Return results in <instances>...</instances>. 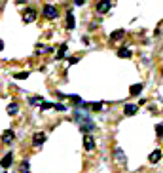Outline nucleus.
Listing matches in <instances>:
<instances>
[{
	"instance_id": "1",
	"label": "nucleus",
	"mask_w": 163,
	"mask_h": 173,
	"mask_svg": "<svg viewBox=\"0 0 163 173\" xmlns=\"http://www.w3.org/2000/svg\"><path fill=\"white\" fill-rule=\"evenodd\" d=\"M42 15L46 19H55V17H57V8L51 6V4H46L44 10H42Z\"/></svg>"
},
{
	"instance_id": "2",
	"label": "nucleus",
	"mask_w": 163,
	"mask_h": 173,
	"mask_svg": "<svg viewBox=\"0 0 163 173\" xmlns=\"http://www.w3.org/2000/svg\"><path fill=\"white\" fill-rule=\"evenodd\" d=\"M23 21H25V23H32V21H36V10H34V8H25Z\"/></svg>"
},
{
	"instance_id": "3",
	"label": "nucleus",
	"mask_w": 163,
	"mask_h": 173,
	"mask_svg": "<svg viewBox=\"0 0 163 173\" xmlns=\"http://www.w3.org/2000/svg\"><path fill=\"white\" fill-rule=\"evenodd\" d=\"M110 8H112L110 0H99V2H97V12H99V13H106Z\"/></svg>"
},
{
	"instance_id": "4",
	"label": "nucleus",
	"mask_w": 163,
	"mask_h": 173,
	"mask_svg": "<svg viewBox=\"0 0 163 173\" xmlns=\"http://www.w3.org/2000/svg\"><path fill=\"white\" fill-rule=\"evenodd\" d=\"M84 148L85 150H93L95 148V141H93L91 135H85V137H84Z\"/></svg>"
},
{
	"instance_id": "5",
	"label": "nucleus",
	"mask_w": 163,
	"mask_h": 173,
	"mask_svg": "<svg viewBox=\"0 0 163 173\" xmlns=\"http://www.w3.org/2000/svg\"><path fill=\"white\" fill-rule=\"evenodd\" d=\"M13 137H15V133L12 131V129H8V131L2 133V143H4V145H10V143L13 141Z\"/></svg>"
},
{
	"instance_id": "6",
	"label": "nucleus",
	"mask_w": 163,
	"mask_h": 173,
	"mask_svg": "<svg viewBox=\"0 0 163 173\" xmlns=\"http://www.w3.org/2000/svg\"><path fill=\"white\" fill-rule=\"evenodd\" d=\"M12 164H13V156H12V154H6L2 160H0V166H2L4 169H8V167L12 166Z\"/></svg>"
},
{
	"instance_id": "7",
	"label": "nucleus",
	"mask_w": 163,
	"mask_h": 173,
	"mask_svg": "<svg viewBox=\"0 0 163 173\" xmlns=\"http://www.w3.org/2000/svg\"><path fill=\"white\" fill-rule=\"evenodd\" d=\"M46 141V133H34V137H32V145L34 146H40Z\"/></svg>"
},
{
	"instance_id": "8",
	"label": "nucleus",
	"mask_w": 163,
	"mask_h": 173,
	"mask_svg": "<svg viewBox=\"0 0 163 173\" xmlns=\"http://www.w3.org/2000/svg\"><path fill=\"white\" fill-rule=\"evenodd\" d=\"M114 156L118 158V162H121V164H125V154H123V150H121L120 146H116V148H114Z\"/></svg>"
},
{
	"instance_id": "9",
	"label": "nucleus",
	"mask_w": 163,
	"mask_h": 173,
	"mask_svg": "<svg viewBox=\"0 0 163 173\" xmlns=\"http://www.w3.org/2000/svg\"><path fill=\"white\" fill-rule=\"evenodd\" d=\"M123 36H125V30H123V29H118V30H114V33L110 34V38H112V40H121Z\"/></svg>"
},
{
	"instance_id": "10",
	"label": "nucleus",
	"mask_w": 163,
	"mask_h": 173,
	"mask_svg": "<svg viewBox=\"0 0 163 173\" xmlns=\"http://www.w3.org/2000/svg\"><path fill=\"white\" fill-rule=\"evenodd\" d=\"M159 160H161V150H154V152L150 154V162L152 164H157Z\"/></svg>"
},
{
	"instance_id": "11",
	"label": "nucleus",
	"mask_w": 163,
	"mask_h": 173,
	"mask_svg": "<svg viewBox=\"0 0 163 173\" xmlns=\"http://www.w3.org/2000/svg\"><path fill=\"white\" fill-rule=\"evenodd\" d=\"M137 105H125V114L127 116H133V114H137Z\"/></svg>"
},
{
	"instance_id": "12",
	"label": "nucleus",
	"mask_w": 163,
	"mask_h": 173,
	"mask_svg": "<svg viewBox=\"0 0 163 173\" xmlns=\"http://www.w3.org/2000/svg\"><path fill=\"white\" fill-rule=\"evenodd\" d=\"M118 55L121 57V59H129V57H131V50H127V48H120V50H118Z\"/></svg>"
},
{
	"instance_id": "13",
	"label": "nucleus",
	"mask_w": 163,
	"mask_h": 173,
	"mask_svg": "<svg viewBox=\"0 0 163 173\" xmlns=\"http://www.w3.org/2000/svg\"><path fill=\"white\" fill-rule=\"evenodd\" d=\"M131 95H140V91H142V84H135V86H131Z\"/></svg>"
},
{
	"instance_id": "14",
	"label": "nucleus",
	"mask_w": 163,
	"mask_h": 173,
	"mask_svg": "<svg viewBox=\"0 0 163 173\" xmlns=\"http://www.w3.org/2000/svg\"><path fill=\"white\" fill-rule=\"evenodd\" d=\"M8 112L12 114V116H13V114H17V112H19V105H17V103H10V105H8Z\"/></svg>"
},
{
	"instance_id": "15",
	"label": "nucleus",
	"mask_w": 163,
	"mask_h": 173,
	"mask_svg": "<svg viewBox=\"0 0 163 173\" xmlns=\"http://www.w3.org/2000/svg\"><path fill=\"white\" fill-rule=\"evenodd\" d=\"M49 51H53V48H48V46H38V48H36V53H38V55L49 53Z\"/></svg>"
},
{
	"instance_id": "16",
	"label": "nucleus",
	"mask_w": 163,
	"mask_h": 173,
	"mask_svg": "<svg viewBox=\"0 0 163 173\" xmlns=\"http://www.w3.org/2000/svg\"><path fill=\"white\" fill-rule=\"evenodd\" d=\"M76 27V21H74V15L68 13L67 15V29H74Z\"/></svg>"
},
{
	"instance_id": "17",
	"label": "nucleus",
	"mask_w": 163,
	"mask_h": 173,
	"mask_svg": "<svg viewBox=\"0 0 163 173\" xmlns=\"http://www.w3.org/2000/svg\"><path fill=\"white\" fill-rule=\"evenodd\" d=\"M21 173H30V164H29V160H23V162H21Z\"/></svg>"
},
{
	"instance_id": "18",
	"label": "nucleus",
	"mask_w": 163,
	"mask_h": 173,
	"mask_svg": "<svg viewBox=\"0 0 163 173\" xmlns=\"http://www.w3.org/2000/svg\"><path fill=\"white\" fill-rule=\"evenodd\" d=\"M13 78H15V80H27V78H29V72H27V71H25V72H15Z\"/></svg>"
},
{
	"instance_id": "19",
	"label": "nucleus",
	"mask_w": 163,
	"mask_h": 173,
	"mask_svg": "<svg viewBox=\"0 0 163 173\" xmlns=\"http://www.w3.org/2000/svg\"><path fill=\"white\" fill-rule=\"evenodd\" d=\"M55 103H49V101H42L40 103V111H48V108H53Z\"/></svg>"
},
{
	"instance_id": "20",
	"label": "nucleus",
	"mask_w": 163,
	"mask_h": 173,
	"mask_svg": "<svg viewBox=\"0 0 163 173\" xmlns=\"http://www.w3.org/2000/svg\"><path fill=\"white\" fill-rule=\"evenodd\" d=\"M65 53H67V44H63V46L59 48V51H57V59H63Z\"/></svg>"
},
{
	"instance_id": "21",
	"label": "nucleus",
	"mask_w": 163,
	"mask_h": 173,
	"mask_svg": "<svg viewBox=\"0 0 163 173\" xmlns=\"http://www.w3.org/2000/svg\"><path fill=\"white\" fill-rule=\"evenodd\" d=\"M42 101H44V99H42V97H38V95H34V97H30V99H29V103H30V105H40Z\"/></svg>"
},
{
	"instance_id": "22",
	"label": "nucleus",
	"mask_w": 163,
	"mask_h": 173,
	"mask_svg": "<svg viewBox=\"0 0 163 173\" xmlns=\"http://www.w3.org/2000/svg\"><path fill=\"white\" fill-rule=\"evenodd\" d=\"M156 133L159 135V137H163V124H157L156 125Z\"/></svg>"
},
{
	"instance_id": "23",
	"label": "nucleus",
	"mask_w": 163,
	"mask_h": 173,
	"mask_svg": "<svg viewBox=\"0 0 163 173\" xmlns=\"http://www.w3.org/2000/svg\"><path fill=\"white\" fill-rule=\"evenodd\" d=\"M89 107L93 108V111H101V108H103V103H91Z\"/></svg>"
},
{
	"instance_id": "24",
	"label": "nucleus",
	"mask_w": 163,
	"mask_h": 173,
	"mask_svg": "<svg viewBox=\"0 0 163 173\" xmlns=\"http://www.w3.org/2000/svg\"><path fill=\"white\" fill-rule=\"evenodd\" d=\"M53 108H55V111H67L65 105H53Z\"/></svg>"
},
{
	"instance_id": "25",
	"label": "nucleus",
	"mask_w": 163,
	"mask_h": 173,
	"mask_svg": "<svg viewBox=\"0 0 163 173\" xmlns=\"http://www.w3.org/2000/svg\"><path fill=\"white\" fill-rule=\"evenodd\" d=\"M74 4H76V6H84L85 0H74Z\"/></svg>"
},
{
	"instance_id": "26",
	"label": "nucleus",
	"mask_w": 163,
	"mask_h": 173,
	"mask_svg": "<svg viewBox=\"0 0 163 173\" xmlns=\"http://www.w3.org/2000/svg\"><path fill=\"white\" fill-rule=\"evenodd\" d=\"M68 63H70V65H74V63H78V59H76V57H70Z\"/></svg>"
},
{
	"instance_id": "27",
	"label": "nucleus",
	"mask_w": 163,
	"mask_h": 173,
	"mask_svg": "<svg viewBox=\"0 0 163 173\" xmlns=\"http://www.w3.org/2000/svg\"><path fill=\"white\" fill-rule=\"evenodd\" d=\"M2 50H4V42L0 40V51H2Z\"/></svg>"
},
{
	"instance_id": "28",
	"label": "nucleus",
	"mask_w": 163,
	"mask_h": 173,
	"mask_svg": "<svg viewBox=\"0 0 163 173\" xmlns=\"http://www.w3.org/2000/svg\"><path fill=\"white\" fill-rule=\"evenodd\" d=\"M25 2V0H15V4H23Z\"/></svg>"
},
{
	"instance_id": "29",
	"label": "nucleus",
	"mask_w": 163,
	"mask_h": 173,
	"mask_svg": "<svg viewBox=\"0 0 163 173\" xmlns=\"http://www.w3.org/2000/svg\"><path fill=\"white\" fill-rule=\"evenodd\" d=\"M161 74H163V71H161Z\"/></svg>"
}]
</instances>
